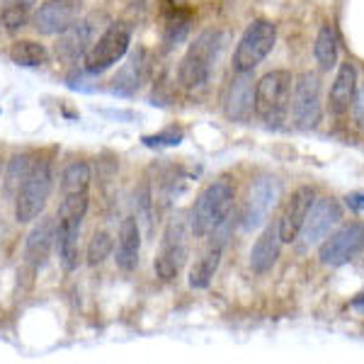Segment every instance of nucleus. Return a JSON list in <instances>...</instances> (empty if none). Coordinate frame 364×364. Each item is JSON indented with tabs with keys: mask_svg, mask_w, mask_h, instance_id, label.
Masks as SVG:
<instances>
[{
	"mask_svg": "<svg viewBox=\"0 0 364 364\" xmlns=\"http://www.w3.org/2000/svg\"><path fill=\"white\" fill-rule=\"evenodd\" d=\"M233 199H236V185L231 178H219L209 182L202 190V195L197 197L195 209H192L190 228L197 238H207L214 233V228H219L231 214Z\"/></svg>",
	"mask_w": 364,
	"mask_h": 364,
	"instance_id": "obj_1",
	"label": "nucleus"
},
{
	"mask_svg": "<svg viewBox=\"0 0 364 364\" xmlns=\"http://www.w3.org/2000/svg\"><path fill=\"white\" fill-rule=\"evenodd\" d=\"M221 34L216 29L202 32L195 42L190 44L187 54L180 61V83L185 90L197 92L209 83L211 70L216 66V58L221 54Z\"/></svg>",
	"mask_w": 364,
	"mask_h": 364,
	"instance_id": "obj_2",
	"label": "nucleus"
},
{
	"mask_svg": "<svg viewBox=\"0 0 364 364\" xmlns=\"http://www.w3.org/2000/svg\"><path fill=\"white\" fill-rule=\"evenodd\" d=\"M294 75L289 70H269L255 83V114L269 127H279L287 119L291 102Z\"/></svg>",
	"mask_w": 364,
	"mask_h": 364,
	"instance_id": "obj_3",
	"label": "nucleus"
},
{
	"mask_svg": "<svg viewBox=\"0 0 364 364\" xmlns=\"http://www.w3.org/2000/svg\"><path fill=\"white\" fill-rule=\"evenodd\" d=\"M51 187H54V175H51V163L46 158L32 163L27 178L22 180L20 190L15 192V219L20 224H29L42 216V211L49 202Z\"/></svg>",
	"mask_w": 364,
	"mask_h": 364,
	"instance_id": "obj_4",
	"label": "nucleus"
},
{
	"mask_svg": "<svg viewBox=\"0 0 364 364\" xmlns=\"http://www.w3.org/2000/svg\"><path fill=\"white\" fill-rule=\"evenodd\" d=\"M129 44H132V29L122 25V22L109 25L83 56V70L90 75H100L105 70H109L117 61H122L127 56Z\"/></svg>",
	"mask_w": 364,
	"mask_h": 364,
	"instance_id": "obj_5",
	"label": "nucleus"
},
{
	"mask_svg": "<svg viewBox=\"0 0 364 364\" xmlns=\"http://www.w3.org/2000/svg\"><path fill=\"white\" fill-rule=\"evenodd\" d=\"M274 42H277V27H274V22H269V20L250 22L236 46L233 68H236L238 73L255 70L267 58L269 51L274 49Z\"/></svg>",
	"mask_w": 364,
	"mask_h": 364,
	"instance_id": "obj_6",
	"label": "nucleus"
},
{
	"mask_svg": "<svg viewBox=\"0 0 364 364\" xmlns=\"http://www.w3.org/2000/svg\"><path fill=\"white\" fill-rule=\"evenodd\" d=\"M291 117L299 129H314L321 122V80L316 73H301L291 87Z\"/></svg>",
	"mask_w": 364,
	"mask_h": 364,
	"instance_id": "obj_7",
	"label": "nucleus"
},
{
	"mask_svg": "<svg viewBox=\"0 0 364 364\" xmlns=\"http://www.w3.org/2000/svg\"><path fill=\"white\" fill-rule=\"evenodd\" d=\"M282 197V185L277 178H257L250 185L248 199H245L243 214H240V226L243 231H255L257 226L265 224V219L269 216V211L274 209L277 199Z\"/></svg>",
	"mask_w": 364,
	"mask_h": 364,
	"instance_id": "obj_8",
	"label": "nucleus"
},
{
	"mask_svg": "<svg viewBox=\"0 0 364 364\" xmlns=\"http://www.w3.org/2000/svg\"><path fill=\"white\" fill-rule=\"evenodd\" d=\"M187 260V231L182 221H170L161 240V252L156 257V274L163 282H173Z\"/></svg>",
	"mask_w": 364,
	"mask_h": 364,
	"instance_id": "obj_9",
	"label": "nucleus"
},
{
	"mask_svg": "<svg viewBox=\"0 0 364 364\" xmlns=\"http://www.w3.org/2000/svg\"><path fill=\"white\" fill-rule=\"evenodd\" d=\"M362 250H364V221H357V224L340 228L338 233H333L331 238L323 240L318 257L323 265L340 267L345 262H350L355 255H360Z\"/></svg>",
	"mask_w": 364,
	"mask_h": 364,
	"instance_id": "obj_10",
	"label": "nucleus"
},
{
	"mask_svg": "<svg viewBox=\"0 0 364 364\" xmlns=\"http://www.w3.org/2000/svg\"><path fill=\"white\" fill-rule=\"evenodd\" d=\"M95 39H97L95 17H83V20L78 17L73 25L58 34L54 54L63 63H78L87 54V49H90Z\"/></svg>",
	"mask_w": 364,
	"mask_h": 364,
	"instance_id": "obj_11",
	"label": "nucleus"
},
{
	"mask_svg": "<svg viewBox=\"0 0 364 364\" xmlns=\"http://www.w3.org/2000/svg\"><path fill=\"white\" fill-rule=\"evenodd\" d=\"M343 219V209L340 204L336 202L333 197H323V199H316L311 204V211L304 221V228L299 236L304 238L306 245H314V243H321L323 238H328L331 228H336Z\"/></svg>",
	"mask_w": 364,
	"mask_h": 364,
	"instance_id": "obj_12",
	"label": "nucleus"
},
{
	"mask_svg": "<svg viewBox=\"0 0 364 364\" xmlns=\"http://www.w3.org/2000/svg\"><path fill=\"white\" fill-rule=\"evenodd\" d=\"M314 202H316V192H314V187H309V185L299 187L294 195H291L284 211H282V219L277 221L282 243H294L299 238V233H301L304 221H306L311 204Z\"/></svg>",
	"mask_w": 364,
	"mask_h": 364,
	"instance_id": "obj_13",
	"label": "nucleus"
},
{
	"mask_svg": "<svg viewBox=\"0 0 364 364\" xmlns=\"http://www.w3.org/2000/svg\"><path fill=\"white\" fill-rule=\"evenodd\" d=\"M226 231H228V219L219 228H214V238H211L209 248L199 255V260L190 269V287L192 289H207L214 279L216 269L221 265L224 257V245H226Z\"/></svg>",
	"mask_w": 364,
	"mask_h": 364,
	"instance_id": "obj_14",
	"label": "nucleus"
},
{
	"mask_svg": "<svg viewBox=\"0 0 364 364\" xmlns=\"http://www.w3.org/2000/svg\"><path fill=\"white\" fill-rule=\"evenodd\" d=\"M224 112L231 122H248L255 112V83H252V70L238 73L231 80L224 97Z\"/></svg>",
	"mask_w": 364,
	"mask_h": 364,
	"instance_id": "obj_15",
	"label": "nucleus"
},
{
	"mask_svg": "<svg viewBox=\"0 0 364 364\" xmlns=\"http://www.w3.org/2000/svg\"><path fill=\"white\" fill-rule=\"evenodd\" d=\"M78 0H49L34 13V29L39 34H61L78 20Z\"/></svg>",
	"mask_w": 364,
	"mask_h": 364,
	"instance_id": "obj_16",
	"label": "nucleus"
},
{
	"mask_svg": "<svg viewBox=\"0 0 364 364\" xmlns=\"http://www.w3.org/2000/svg\"><path fill=\"white\" fill-rule=\"evenodd\" d=\"M54 245H56V216H37V224L32 226L25 243V260L34 269L42 267Z\"/></svg>",
	"mask_w": 364,
	"mask_h": 364,
	"instance_id": "obj_17",
	"label": "nucleus"
},
{
	"mask_svg": "<svg viewBox=\"0 0 364 364\" xmlns=\"http://www.w3.org/2000/svg\"><path fill=\"white\" fill-rule=\"evenodd\" d=\"M139 255H141L139 221L134 216H127L119 224V233H117V245H114L117 267L124 269V272H134L139 267Z\"/></svg>",
	"mask_w": 364,
	"mask_h": 364,
	"instance_id": "obj_18",
	"label": "nucleus"
},
{
	"mask_svg": "<svg viewBox=\"0 0 364 364\" xmlns=\"http://www.w3.org/2000/svg\"><path fill=\"white\" fill-rule=\"evenodd\" d=\"M357 92V68L352 63H340L336 80L331 85V95H328V109L331 114L343 117L350 112L352 100H355Z\"/></svg>",
	"mask_w": 364,
	"mask_h": 364,
	"instance_id": "obj_19",
	"label": "nucleus"
},
{
	"mask_svg": "<svg viewBox=\"0 0 364 364\" xmlns=\"http://www.w3.org/2000/svg\"><path fill=\"white\" fill-rule=\"evenodd\" d=\"M282 250V236H279V226L277 224H269L265 226V231L260 233V238L255 240L250 250V267L252 272L257 274H265L269 269L274 267Z\"/></svg>",
	"mask_w": 364,
	"mask_h": 364,
	"instance_id": "obj_20",
	"label": "nucleus"
},
{
	"mask_svg": "<svg viewBox=\"0 0 364 364\" xmlns=\"http://www.w3.org/2000/svg\"><path fill=\"white\" fill-rule=\"evenodd\" d=\"M10 61L25 68H37L49 61V51H46L44 44L34 42V39H17L10 46Z\"/></svg>",
	"mask_w": 364,
	"mask_h": 364,
	"instance_id": "obj_21",
	"label": "nucleus"
},
{
	"mask_svg": "<svg viewBox=\"0 0 364 364\" xmlns=\"http://www.w3.org/2000/svg\"><path fill=\"white\" fill-rule=\"evenodd\" d=\"M338 32L333 25L321 27L318 37H316V46H314V54L316 61H318L321 70H331L336 68L338 63Z\"/></svg>",
	"mask_w": 364,
	"mask_h": 364,
	"instance_id": "obj_22",
	"label": "nucleus"
},
{
	"mask_svg": "<svg viewBox=\"0 0 364 364\" xmlns=\"http://www.w3.org/2000/svg\"><path fill=\"white\" fill-rule=\"evenodd\" d=\"M90 185V166L83 161H73L63 168L61 173V192L63 195H75V192H87Z\"/></svg>",
	"mask_w": 364,
	"mask_h": 364,
	"instance_id": "obj_23",
	"label": "nucleus"
},
{
	"mask_svg": "<svg viewBox=\"0 0 364 364\" xmlns=\"http://www.w3.org/2000/svg\"><path fill=\"white\" fill-rule=\"evenodd\" d=\"M144 75H146V54L139 51V54H134L132 61L119 70V75L114 78V87H119L122 92H134L141 85Z\"/></svg>",
	"mask_w": 364,
	"mask_h": 364,
	"instance_id": "obj_24",
	"label": "nucleus"
},
{
	"mask_svg": "<svg viewBox=\"0 0 364 364\" xmlns=\"http://www.w3.org/2000/svg\"><path fill=\"white\" fill-rule=\"evenodd\" d=\"M32 156L29 154H17L10 158V163H8V175H5V192L8 195H13V192L20 190V185H22V180L27 178V173H29V168H32Z\"/></svg>",
	"mask_w": 364,
	"mask_h": 364,
	"instance_id": "obj_25",
	"label": "nucleus"
},
{
	"mask_svg": "<svg viewBox=\"0 0 364 364\" xmlns=\"http://www.w3.org/2000/svg\"><path fill=\"white\" fill-rule=\"evenodd\" d=\"M112 250H114L112 236H109L107 231H95V236H92L90 243H87V265H92V267L102 265Z\"/></svg>",
	"mask_w": 364,
	"mask_h": 364,
	"instance_id": "obj_26",
	"label": "nucleus"
},
{
	"mask_svg": "<svg viewBox=\"0 0 364 364\" xmlns=\"http://www.w3.org/2000/svg\"><path fill=\"white\" fill-rule=\"evenodd\" d=\"M0 17H3V25L8 32H17V29H22L27 25L29 20V8L22 0H10V3L3 5V10H0Z\"/></svg>",
	"mask_w": 364,
	"mask_h": 364,
	"instance_id": "obj_27",
	"label": "nucleus"
},
{
	"mask_svg": "<svg viewBox=\"0 0 364 364\" xmlns=\"http://www.w3.org/2000/svg\"><path fill=\"white\" fill-rule=\"evenodd\" d=\"M182 141V132L180 129H166V132L156 134V136H144V144L146 146H178Z\"/></svg>",
	"mask_w": 364,
	"mask_h": 364,
	"instance_id": "obj_28",
	"label": "nucleus"
},
{
	"mask_svg": "<svg viewBox=\"0 0 364 364\" xmlns=\"http://www.w3.org/2000/svg\"><path fill=\"white\" fill-rule=\"evenodd\" d=\"M187 29H190V25H187V20H170L168 22V27H166V42L170 46H175V44H180L182 39L187 37Z\"/></svg>",
	"mask_w": 364,
	"mask_h": 364,
	"instance_id": "obj_29",
	"label": "nucleus"
},
{
	"mask_svg": "<svg viewBox=\"0 0 364 364\" xmlns=\"http://www.w3.org/2000/svg\"><path fill=\"white\" fill-rule=\"evenodd\" d=\"M352 114H355V124L364 132V85L355 92V100H352Z\"/></svg>",
	"mask_w": 364,
	"mask_h": 364,
	"instance_id": "obj_30",
	"label": "nucleus"
},
{
	"mask_svg": "<svg viewBox=\"0 0 364 364\" xmlns=\"http://www.w3.org/2000/svg\"><path fill=\"white\" fill-rule=\"evenodd\" d=\"M345 202H348V207L352 211H357V214H364V192H352V195L345 197Z\"/></svg>",
	"mask_w": 364,
	"mask_h": 364,
	"instance_id": "obj_31",
	"label": "nucleus"
},
{
	"mask_svg": "<svg viewBox=\"0 0 364 364\" xmlns=\"http://www.w3.org/2000/svg\"><path fill=\"white\" fill-rule=\"evenodd\" d=\"M352 309H357V311H360V314H364V294H360V296L352 299Z\"/></svg>",
	"mask_w": 364,
	"mask_h": 364,
	"instance_id": "obj_32",
	"label": "nucleus"
},
{
	"mask_svg": "<svg viewBox=\"0 0 364 364\" xmlns=\"http://www.w3.org/2000/svg\"><path fill=\"white\" fill-rule=\"evenodd\" d=\"M0 175H3V158H0ZM0 180H3V178H0Z\"/></svg>",
	"mask_w": 364,
	"mask_h": 364,
	"instance_id": "obj_33",
	"label": "nucleus"
},
{
	"mask_svg": "<svg viewBox=\"0 0 364 364\" xmlns=\"http://www.w3.org/2000/svg\"><path fill=\"white\" fill-rule=\"evenodd\" d=\"M5 3H10V0H0V8H3V5H5Z\"/></svg>",
	"mask_w": 364,
	"mask_h": 364,
	"instance_id": "obj_34",
	"label": "nucleus"
}]
</instances>
